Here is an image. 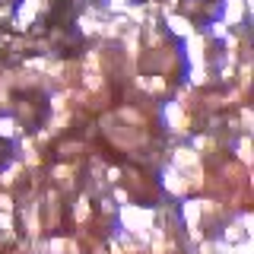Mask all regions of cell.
Instances as JSON below:
<instances>
[{"instance_id": "6da1fadb", "label": "cell", "mask_w": 254, "mask_h": 254, "mask_svg": "<svg viewBox=\"0 0 254 254\" xmlns=\"http://www.w3.org/2000/svg\"><path fill=\"white\" fill-rule=\"evenodd\" d=\"M248 13V0H226L222 6V16H226V26H238Z\"/></svg>"}, {"instance_id": "7a4b0ae2", "label": "cell", "mask_w": 254, "mask_h": 254, "mask_svg": "<svg viewBox=\"0 0 254 254\" xmlns=\"http://www.w3.org/2000/svg\"><path fill=\"white\" fill-rule=\"evenodd\" d=\"M38 13V0H22L19 3V13H16V29H26Z\"/></svg>"}, {"instance_id": "3957f363", "label": "cell", "mask_w": 254, "mask_h": 254, "mask_svg": "<svg viewBox=\"0 0 254 254\" xmlns=\"http://www.w3.org/2000/svg\"><path fill=\"white\" fill-rule=\"evenodd\" d=\"M162 178H165L162 185H165V190H169V194H185V190H188V181L181 178V169H178V172L169 169V172L162 175Z\"/></svg>"}, {"instance_id": "277c9868", "label": "cell", "mask_w": 254, "mask_h": 254, "mask_svg": "<svg viewBox=\"0 0 254 254\" xmlns=\"http://www.w3.org/2000/svg\"><path fill=\"white\" fill-rule=\"evenodd\" d=\"M169 29L175 32V35H181V38L194 35V29H190V19H188V16H175V13H169Z\"/></svg>"}, {"instance_id": "5b68a950", "label": "cell", "mask_w": 254, "mask_h": 254, "mask_svg": "<svg viewBox=\"0 0 254 254\" xmlns=\"http://www.w3.org/2000/svg\"><path fill=\"white\" fill-rule=\"evenodd\" d=\"M175 165H178V169H190V165H197V153H194V149H178V153H175Z\"/></svg>"}, {"instance_id": "8992f818", "label": "cell", "mask_w": 254, "mask_h": 254, "mask_svg": "<svg viewBox=\"0 0 254 254\" xmlns=\"http://www.w3.org/2000/svg\"><path fill=\"white\" fill-rule=\"evenodd\" d=\"M0 133H3V137H13V133H16V121L3 118V121H0Z\"/></svg>"}, {"instance_id": "52a82bcc", "label": "cell", "mask_w": 254, "mask_h": 254, "mask_svg": "<svg viewBox=\"0 0 254 254\" xmlns=\"http://www.w3.org/2000/svg\"><path fill=\"white\" fill-rule=\"evenodd\" d=\"M143 86H146V89H149V92H159V89H162V86H165V83H162V79H159V76H156V79H143Z\"/></svg>"}]
</instances>
